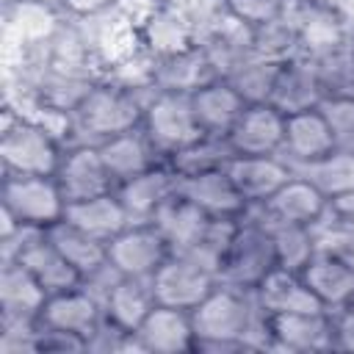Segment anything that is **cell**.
<instances>
[{"instance_id":"7402d4cb","label":"cell","mask_w":354,"mask_h":354,"mask_svg":"<svg viewBox=\"0 0 354 354\" xmlns=\"http://www.w3.org/2000/svg\"><path fill=\"white\" fill-rule=\"evenodd\" d=\"M260 310L266 315H285V313H318L324 310L321 301L313 296V290L307 288L301 271H290V268H279L274 266L260 285L252 290ZM329 313V310H326Z\"/></svg>"},{"instance_id":"836d02e7","label":"cell","mask_w":354,"mask_h":354,"mask_svg":"<svg viewBox=\"0 0 354 354\" xmlns=\"http://www.w3.org/2000/svg\"><path fill=\"white\" fill-rule=\"evenodd\" d=\"M268 224V221H266ZM274 241V257L279 268L301 271L318 252L315 230L304 224H268Z\"/></svg>"},{"instance_id":"ffe728a7","label":"cell","mask_w":354,"mask_h":354,"mask_svg":"<svg viewBox=\"0 0 354 354\" xmlns=\"http://www.w3.org/2000/svg\"><path fill=\"white\" fill-rule=\"evenodd\" d=\"M191 108L205 136L227 138L241 111L246 108V100L227 77H213L191 94Z\"/></svg>"},{"instance_id":"4dcf8cb0","label":"cell","mask_w":354,"mask_h":354,"mask_svg":"<svg viewBox=\"0 0 354 354\" xmlns=\"http://www.w3.org/2000/svg\"><path fill=\"white\" fill-rule=\"evenodd\" d=\"M50 243L80 271L83 279H88L91 274H97L100 268L108 266V243L83 232L80 227L69 224L66 218H61L58 224H53L47 230Z\"/></svg>"},{"instance_id":"d590c367","label":"cell","mask_w":354,"mask_h":354,"mask_svg":"<svg viewBox=\"0 0 354 354\" xmlns=\"http://www.w3.org/2000/svg\"><path fill=\"white\" fill-rule=\"evenodd\" d=\"M313 230H315L318 252H326L354 268V221L326 213Z\"/></svg>"},{"instance_id":"3957f363","label":"cell","mask_w":354,"mask_h":354,"mask_svg":"<svg viewBox=\"0 0 354 354\" xmlns=\"http://www.w3.org/2000/svg\"><path fill=\"white\" fill-rule=\"evenodd\" d=\"M0 130L3 174H55L66 141L55 136L36 116L14 113L6 108Z\"/></svg>"},{"instance_id":"e0dca14e","label":"cell","mask_w":354,"mask_h":354,"mask_svg":"<svg viewBox=\"0 0 354 354\" xmlns=\"http://www.w3.org/2000/svg\"><path fill=\"white\" fill-rule=\"evenodd\" d=\"M133 335H136L138 351H147V354H183L196 348L191 310H180V307L155 304Z\"/></svg>"},{"instance_id":"ac0fdd59","label":"cell","mask_w":354,"mask_h":354,"mask_svg":"<svg viewBox=\"0 0 354 354\" xmlns=\"http://www.w3.org/2000/svg\"><path fill=\"white\" fill-rule=\"evenodd\" d=\"M271 346L279 351H332L335 326L326 310L318 313H285L268 315Z\"/></svg>"},{"instance_id":"603a6c76","label":"cell","mask_w":354,"mask_h":354,"mask_svg":"<svg viewBox=\"0 0 354 354\" xmlns=\"http://www.w3.org/2000/svg\"><path fill=\"white\" fill-rule=\"evenodd\" d=\"M97 149H100L102 163H105V169L113 177L116 185L130 180V177H136V174L149 171L158 163H163L160 152L155 149L149 136L141 130V124L133 127V130H124V133H119V136H113V138H108L102 144H97Z\"/></svg>"},{"instance_id":"ee69618b","label":"cell","mask_w":354,"mask_h":354,"mask_svg":"<svg viewBox=\"0 0 354 354\" xmlns=\"http://www.w3.org/2000/svg\"><path fill=\"white\" fill-rule=\"evenodd\" d=\"M310 3H315V6H321V8H329V11L340 14L343 19L348 17V11H351V6H354V0H310Z\"/></svg>"},{"instance_id":"9c48e42d","label":"cell","mask_w":354,"mask_h":354,"mask_svg":"<svg viewBox=\"0 0 354 354\" xmlns=\"http://www.w3.org/2000/svg\"><path fill=\"white\" fill-rule=\"evenodd\" d=\"M249 210L254 216H260L263 221H268V224H304V227H315L329 213V199L304 174L293 171L290 180L282 188H277L263 205H254Z\"/></svg>"},{"instance_id":"8992f818","label":"cell","mask_w":354,"mask_h":354,"mask_svg":"<svg viewBox=\"0 0 354 354\" xmlns=\"http://www.w3.org/2000/svg\"><path fill=\"white\" fill-rule=\"evenodd\" d=\"M141 130L149 136L155 149L160 152L163 160L174 158L194 141H199L205 133L194 116L191 108V94H174V91H152L144 116H141Z\"/></svg>"},{"instance_id":"f546056e","label":"cell","mask_w":354,"mask_h":354,"mask_svg":"<svg viewBox=\"0 0 354 354\" xmlns=\"http://www.w3.org/2000/svg\"><path fill=\"white\" fill-rule=\"evenodd\" d=\"M17 260L22 266H28V271L41 282V288L47 293H61V290H72V288L83 285L80 271L50 243L47 232L41 238H36L30 246H25Z\"/></svg>"},{"instance_id":"52a82bcc","label":"cell","mask_w":354,"mask_h":354,"mask_svg":"<svg viewBox=\"0 0 354 354\" xmlns=\"http://www.w3.org/2000/svg\"><path fill=\"white\" fill-rule=\"evenodd\" d=\"M169 254L171 249L152 221H130L119 235L108 241V266L119 277L152 279Z\"/></svg>"},{"instance_id":"484cf974","label":"cell","mask_w":354,"mask_h":354,"mask_svg":"<svg viewBox=\"0 0 354 354\" xmlns=\"http://www.w3.org/2000/svg\"><path fill=\"white\" fill-rule=\"evenodd\" d=\"M218 77L207 53L196 44L185 53L155 58L152 61V86L158 91H174V94H194L207 80Z\"/></svg>"},{"instance_id":"cb8c5ba5","label":"cell","mask_w":354,"mask_h":354,"mask_svg":"<svg viewBox=\"0 0 354 354\" xmlns=\"http://www.w3.org/2000/svg\"><path fill=\"white\" fill-rule=\"evenodd\" d=\"M47 290L19 260H0V318H28L36 321Z\"/></svg>"},{"instance_id":"30bf717a","label":"cell","mask_w":354,"mask_h":354,"mask_svg":"<svg viewBox=\"0 0 354 354\" xmlns=\"http://www.w3.org/2000/svg\"><path fill=\"white\" fill-rule=\"evenodd\" d=\"M53 177L58 180L66 205L77 199H91L116 188L113 177L102 163L97 144H83V141H72L64 147V155Z\"/></svg>"},{"instance_id":"277c9868","label":"cell","mask_w":354,"mask_h":354,"mask_svg":"<svg viewBox=\"0 0 354 354\" xmlns=\"http://www.w3.org/2000/svg\"><path fill=\"white\" fill-rule=\"evenodd\" d=\"M274 266H277V257H274L271 230L260 216L246 210V216L238 221L232 241L224 252V260L218 268V282H227V285H235L243 290H254L260 285V279Z\"/></svg>"},{"instance_id":"74e56055","label":"cell","mask_w":354,"mask_h":354,"mask_svg":"<svg viewBox=\"0 0 354 354\" xmlns=\"http://www.w3.org/2000/svg\"><path fill=\"white\" fill-rule=\"evenodd\" d=\"M163 3H169L174 11H180V14L188 19V25L196 30V39H199V41H202V39L216 28V22L227 14L224 0H163Z\"/></svg>"},{"instance_id":"8d00e7d4","label":"cell","mask_w":354,"mask_h":354,"mask_svg":"<svg viewBox=\"0 0 354 354\" xmlns=\"http://www.w3.org/2000/svg\"><path fill=\"white\" fill-rule=\"evenodd\" d=\"M318 108L332 130L335 147L354 152V97L351 94H326Z\"/></svg>"},{"instance_id":"2e32d148","label":"cell","mask_w":354,"mask_h":354,"mask_svg":"<svg viewBox=\"0 0 354 354\" xmlns=\"http://www.w3.org/2000/svg\"><path fill=\"white\" fill-rule=\"evenodd\" d=\"M224 169L249 207L263 205L293 174V166L282 155H232Z\"/></svg>"},{"instance_id":"d4e9b609","label":"cell","mask_w":354,"mask_h":354,"mask_svg":"<svg viewBox=\"0 0 354 354\" xmlns=\"http://www.w3.org/2000/svg\"><path fill=\"white\" fill-rule=\"evenodd\" d=\"M100 301H102V318L124 332H136L149 315V310L158 304L149 279H133V277H116Z\"/></svg>"},{"instance_id":"f1b7e54d","label":"cell","mask_w":354,"mask_h":354,"mask_svg":"<svg viewBox=\"0 0 354 354\" xmlns=\"http://www.w3.org/2000/svg\"><path fill=\"white\" fill-rule=\"evenodd\" d=\"M64 218H66L69 224L80 227L83 232H88V235L105 241V243H108L113 235H119V232L130 224V216H127L122 199L116 196V188L108 191V194L91 196V199L69 202Z\"/></svg>"},{"instance_id":"b9f144b4","label":"cell","mask_w":354,"mask_h":354,"mask_svg":"<svg viewBox=\"0 0 354 354\" xmlns=\"http://www.w3.org/2000/svg\"><path fill=\"white\" fill-rule=\"evenodd\" d=\"M335 326V348L354 351V299L329 313Z\"/></svg>"},{"instance_id":"60d3db41","label":"cell","mask_w":354,"mask_h":354,"mask_svg":"<svg viewBox=\"0 0 354 354\" xmlns=\"http://www.w3.org/2000/svg\"><path fill=\"white\" fill-rule=\"evenodd\" d=\"M119 6V0H58V8L72 17V19H94V17H102L108 11H113Z\"/></svg>"},{"instance_id":"8fae6325","label":"cell","mask_w":354,"mask_h":354,"mask_svg":"<svg viewBox=\"0 0 354 354\" xmlns=\"http://www.w3.org/2000/svg\"><path fill=\"white\" fill-rule=\"evenodd\" d=\"M285 113L271 102H246L227 133L232 155H282Z\"/></svg>"},{"instance_id":"5bb4252c","label":"cell","mask_w":354,"mask_h":354,"mask_svg":"<svg viewBox=\"0 0 354 354\" xmlns=\"http://www.w3.org/2000/svg\"><path fill=\"white\" fill-rule=\"evenodd\" d=\"M36 321L44 329L72 332V335L83 337L88 346V337L97 332V326L102 321V301L86 285H77L72 290L50 293Z\"/></svg>"},{"instance_id":"ba28073f","label":"cell","mask_w":354,"mask_h":354,"mask_svg":"<svg viewBox=\"0 0 354 354\" xmlns=\"http://www.w3.org/2000/svg\"><path fill=\"white\" fill-rule=\"evenodd\" d=\"M149 285H152L158 304L194 310L218 285V277L213 271H207L205 266L194 263L191 257L171 252L166 257V263L152 274Z\"/></svg>"},{"instance_id":"44dd1931","label":"cell","mask_w":354,"mask_h":354,"mask_svg":"<svg viewBox=\"0 0 354 354\" xmlns=\"http://www.w3.org/2000/svg\"><path fill=\"white\" fill-rule=\"evenodd\" d=\"M174 194H177V171L169 166V160L116 185V196L122 199L130 221H152L158 207Z\"/></svg>"},{"instance_id":"7bdbcfd3","label":"cell","mask_w":354,"mask_h":354,"mask_svg":"<svg viewBox=\"0 0 354 354\" xmlns=\"http://www.w3.org/2000/svg\"><path fill=\"white\" fill-rule=\"evenodd\" d=\"M329 213H332V216H337V218L354 221V191H348V194H343V196L329 199Z\"/></svg>"},{"instance_id":"4316f807","label":"cell","mask_w":354,"mask_h":354,"mask_svg":"<svg viewBox=\"0 0 354 354\" xmlns=\"http://www.w3.org/2000/svg\"><path fill=\"white\" fill-rule=\"evenodd\" d=\"M152 224L166 238V243H169V249L174 254H185L207 232L210 216H205L196 205H191L188 199H183L180 194H174L171 199H166L158 207V213L152 216Z\"/></svg>"},{"instance_id":"ab89813d","label":"cell","mask_w":354,"mask_h":354,"mask_svg":"<svg viewBox=\"0 0 354 354\" xmlns=\"http://www.w3.org/2000/svg\"><path fill=\"white\" fill-rule=\"evenodd\" d=\"M86 340L72 332L44 329L36 326V354H66V351H86Z\"/></svg>"},{"instance_id":"1f68e13d","label":"cell","mask_w":354,"mask_h":354,"mask_svg":"<svg viewBox=\"0 0 354 354\" xmlns=\"http://www.w3.org/2000/svg\"><path fill=\"white\" fill-rule=\"evenodd\" d=\"M282 61L266 58L260 53H249L238 66H232L224 77L241 91L246 102H268L274 91V80L279 72Z\"/></svg>"},{"instance_id":"9a60e30c","label":"cell","mask_w":354,"mask_h":354,"mask_svg":"<svg viewBox=\"0 0 354 354\" xmlns=\"http://www.w3.org/2000/svg\"><path fill=\"white\" fill-rule=\"evenodd\" d=\"M136 33H138V47L149 58L177 55L199 44L196 30L188 25V19L163 0H155V6L136 25Z\"/></svg>"},{"instance_id":"e575fe53","label":"cell","mask_w":354,"mask_h":354,"mask_svg":"<svg viewBox=\"0 0 354 354\" xmlns=\"http://www.w3.org/2000/svg\"><path fill=\"white\" fill-rule=\"evenodd\" d=\"M230 158H232V149H230L227 138L202 136L199 141H194L174 158H169V166L177 174H196V171H207V169H221Z\"/></svg>"},{"instance_id":"d6986e66","label":"cell","mask_w":354,"mask_h":354,"mask_svg":"<svg viewBox=\"0 0 354 354\" xmlns=\"http://www.w3.org/2000/svg\"><path fill=\"white\" fill-rule=\"evenodd\" d=\"M335 138L332 130L321 113V108H307L285 116V141H282V158L299 169L307 163H315L326 155H332Z\"/></svg>"},{"instance_id":"7c38bea8","label":"cell","mask_w":354,"mask_h":354,"mask_svg":"<svg viewBox=\"0 0 354 354\" xmlns=\"http://www.w3.org/2000/svg\"><path fill=\"white\" fill-rule=\"evenodd\" d=\"M324 97H326V83H324V75H321L315 58L310 53H299V55L282 61L268 102L288 116L296 111L318 108Z\"/></svg>"},{"instance_id":"d6a6232c","label":"cell","mask_w":354,"mask_h":354,"mask_svg":"<svg viewBox=\"0 0 354 354\" xmlns=\"http://www.w3.org/2000/svg\"><path fill=\"white\" fill-rule=\"evenodd\" d=\"M293 171L304 174L313 185H318L326 199L354 191V152H348V149H335L332 155H326L315 163L299 166Z\"/></svg>"},{"instance_id":"4fadbf2b","label":"cell","mask_w":354,"mask_h":354,"mask_svg":"<svg viewBox=\"0 0 354 354\" xmlns=\"http://www.w3.org/2000/svg\"><path fill=\"white\" fill-rule=\"evenodd\" d=\"M177 194L210 218H243L249 210L224 166L196 174H177Z\"/></svg>"},{"instance_id":"7a4b0ae2","label":"cell","mask_w":354,"mask_h":354,"mask_svg":"<svg viewBox=\"0 0 354 354\" xmlns=\"http://www.w3.org/2000/svg\"><path fill=\"white\" fill-rule=\"evenodd\" d=\"M155 88H136L116 77H97L80 102L69 111V144H102L141 124L144 105Z\"/></svg>"},{"instance_id":"6da1fadb","label":"cell","mask_w":354,"mask_h":354,"mask_svg":"<svg viewBox=\"0 0 354 354\" xmlns=\"http://www.w3.org/2000/svg\"><path fill=\"white\" fill-rule=\"evenodd\" d=\"M194 351H241L268 348V315L260 310L252 290L218 282L194 310Z\"/></svg>"},{"instance_id":"83f0119b","label":"cell","mask_w":354,"mask_h":354,"mask_svg":"<svg viewBox=\"0 0 354 354\" xmlns=\"http://www.w3.org/2000/svg\"><path fill=\"white\" fill-rule=\"evenodd\" d=\"M301 277L329 313L354 299V268L326 252H315V257L301 268Z\"/></svg>"},{"instance_id":"f35d334b","label":"cell","mask_w":354,"mask_h":354,"mask_svg":"<svg viewBox=\"0 0 354 354\" xmlns=\"http://www.w3.org/2000/svg\"><path fill=\"white\" fill-rule=\"evenodd\" d=\"M224 6L241 22H246L252 28H260V25H266V22H271L282 14L285 0H224Z\"/></svg>"},{"instance_id":"5b68a950","label":"cell","mask_w":354,"mask_h":354,"mask_svg":"<svg viewBox=\"0 0 354 354\" xmlns=\"http://www.w3.org/2000/svg\"><path fill=\"white\" fill-rule=\"evenodd\" d=\"M0 205L17 224L50 230L66 213V199L53 174H3Z\"/></svg>"}]
</instances>
